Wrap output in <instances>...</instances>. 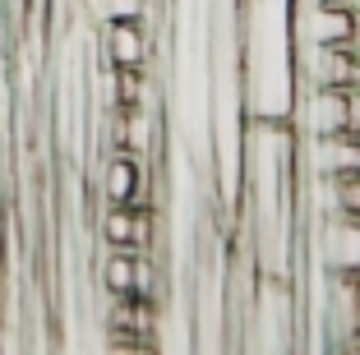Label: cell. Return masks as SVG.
Instances as JSON below:
<instances>
[{"label": "cell", "instance_id": "3957f363", "mask_svg": "<svg viewBox=\"0 0 360 355\" xmlns=\"http://www.w3.org/2000/svg\"><path fill=\"white\" fill-rule=\"evenodd\" d=\"M106 240H111V250L139 254L143 240H148V217L139 208H111L106 212Z\"/></svg>", "mask_w": 360, "mask_h": 355}, {"label": "cell", "instance_id": "5b68a950", "mask_svg": "<svg viewBox=\"0 0 360 355\" xmlns=\"http://www.w3.org/2000/svg\"><path fill=\"white\" fill-rule=\"evenodd\" d=\"M342 208L351 212V217H360V167L356 171H342Z\"/></svg>", "mask_w": 360, "mask_h": 355}, {"label": "cell", "instance_id": "9c48e42d", "mask_svg": "<svg viewBox=\"0 0 360 355\" xmlns=\"http://www.w3.org/2000/svg\"><path fill=\"white\" fill-rule=\"evenodd\" d=\"M347 355H360V346H351V351H347Z\"/></svg>", "mask_w": 360, "mask_h": 355}, {"label": "cell", "instance_id": "6da1fadb", "mask_svg": "<svg viewBox=\"0 0 360 355\" xmlns=\"http://www.w3.org/2000/svg\"><path fill=\"white\" fill-rule=\"evenodd\" d=\"M102 189L111 208H139V189H143V176H139V162L129 148H116L106 157V176H102Z\"/></svg>", "mask_w": 360, "mask_h": 355}, {"label": "cell", "instance_id": "8992f818", "mask_svg": "<svg viewBox=\"0 0 360 355\" xmlns=\"http://www.w3.org/2000/svg\"><path fill=\"white\" fill-rule=\"evenodd\" d=\"M97 10H102V19H139V10H143V0H97Z\"/></svg>", "mask_w": 360, "mask_h": 355}, {"label": "cell", "instance_id": "52a82bcc", "mask_svg": "<svg viewBox=\"0 0 360 355\" xmlns=\"http://www.w3.org/2000/svg\"><path fill=\"white\" fill-rule=\"evenodd\" d=\"M106 355H153V351H148V342H116L111 337V351Z\"/></svg>", "mask_w": 360, "mask_h": 355}, {"label": "cell", "instance_id": "277c9868", "mask_svg": "<svg viewBox=\"0 0 360 355\" xmlns=\"http://www.w3.org/2000/svg\"><path fill=\"white\" fill-rule=\"evenodd\" d=\"M102 282L111 295H139V259L129 250H116L102 263Z\"/></svg>", "mask_w": 360, "mask_h": 355}, {"label": "cell", "instance_id": "ba28073f", "mask_svg": "<svg viewBox=\"0 0 360 355\" xmlns=\"http://www.w3.org/2000/svg\"><path fill=\"white\" fill-rule=\"evenodd\" d=\"M356 328H360V295H356Z\"/></svg>", "mask_w": 360, "mask_h": 355}, {"label": "cell", "instance_id": "7a4b0ae2", "mask_svg": "<svg viewBox=\"0 0 360 355\" xmlns=\"http://www.w3.org/2000/svg\"><path fill=\"white\" fill-rule=\"evenodd\" d=\"M148 56V42H143V28L139 19H111L106 23V60L116 70H139Z\"/></svg>", "mask_w": 360, "mask_h": 355}]
</instances>
